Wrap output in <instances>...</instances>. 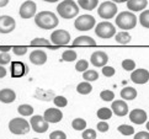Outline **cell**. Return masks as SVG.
Segmentation results:
<instances>
[{
  "instance_id": "32",
  "label": "cell",
  "mask_w": 149,
  "mask_h": 139,
  "mask_svg": "<svg viewBox=\"0 0 149 139\" xmlns=\"http://www.w3.org/2000/svg\"><path fill=\"white\" fill-rule=\"evenodd\" d=\"M117 131H118L121 134H123V136H132V134H134V128H133L132 126H128V124H121V126H118Z\"/></svg>"
},
{
  "instance_id": "10",
  "label": "cell",
  "mask_w": 149,
  "mask_h": 139,
  "mask_svg": "<svg viewBox=\"0 0 149 139\" xmlns=\"http://www.w3.org/2000/svg\"><path fill=\"white\" fill-rule=\"evenodd\" d=\"M36 10H37V6L32 0H26L20 6L19 14L22 19H31L33 16H36Z\"/></svg>"
},
{
  "instance_id": "12",
  "label": "cell",
  "mask_w": 149,
  "mask_h": 139,
  "mask_svg": "<svg viewBox=\"0 0 149 139\" xmlns=\"http://www.w3.org/2000/svg\"><path fill=\"white\" fill-rule=\"evenodd\" d=\"M131 80L134 84H139V85L146 84L149 80V72L147 69H143V68L134 69L131 74Z\"/></svg>"
},
{
  "instance_id": "14",
  "label": "cell",
  "mask_w": 149,
  "mask_h": 139,
  "mask_svg": "<svg viewBox=\"0 0 149 139\" xmlns=\"http://www.w3.org/2000/svg\"><path fill=\"white\" fill-rule=\"evenodd\" d=\"M43 118L48 123H58L63 118V112L59 108H47L45 111Z\"/></svg>"
},
{
  "instance_id": "25",
  "label": "cell",
  "mask_w": 149,
  "mask_h": 139,
  "mask_svg": "<svg viewBox=\"0 0 149 139\" xmlns=\"http://www.w3.org/2000/svg\"><path fill=\"white\" fill-rule=\"evenodd\" d=\"M115 40H116L117 43H120V44H127V43L131 42L132 37H131V35L128 33V32L122 31V32H118V33L115 35Z\"/></svg>"
},
{
  "instance_id": "16",
  "label": "cell",
  "mask_w": 149,
  "mask_h": 139,
  "mask_svg": "<svg viewBox=\"0 0 149 139\" xmlns=\"http://www.w3.org/2000/svg\"><path fill=\"white\" fill-rule=\"evenodd\" d=\"M148 118V116L144 110L141 108H134L133 111L130 112V120L136 124H143L146 123V121Z\"/></svg>"
},
{
  "instance_id": "5",
  "label": "cell",
  "mask_w": 149,
  "mask_h": 139,
  "mask_svg": "<svg viewBox=\"0 0 149 139\" xmlns=\"http://www.w3.org/2000/svg\"><path fill=\"white\" fill-rule=\"evenodd\" d=\"M95 33L96 36H99L100 38H111L116 35V27L107 21H104V22H99L95 27Z\"/></svg>"
},
{
  "instance_id": "9",
  "label": "cell",
  "mask_w": 149,
  "mask_h": 139,
  "mask_svg": "<svg viewBox=\"0 0 149 139\" xmlns=\"http://www.w3.org/2000/svg\"><path fill=\"white\" fill-rule=\"evenodd\" d=\"M30 124L36 133H45L48 131V122L43 118V116H32L30 120Z\"/></svg>"
},
{
  "instance_id": "29",
  "label": "cell",
  "mask_w": 149,
  "mask_h": 139,
  "mask_svg": "<svg viewBox=\"0 0 149 139\" xmlns=\"http://www.w3.org/2000/svg\"><path fill=\"white\" fill-rule=\"evenodd\" d=\"M83 78H84L85 81H88V83L95 81V80L99 79V73L95 72V70H90V69H89V70H85L83 73Z\"/></svg>"
},
{
  "instance_id": "30",
  "label": "cell",
  "mask_w": 149,
  "mask_h": 139,
  "mask_svg": "<svg viewBox=\"0 0 149 139\" xmlns=\"http://www.w3.org/2000/svg\"><path fill=\"white\" fill-rule=\"evenodd\" d=\"M77 59V52H74L72 49H67L62 53V60L64 62H74Z\"/></svg>"
},
{
  "instance_id": "45",
  "label": "cell",
  "mask_w": 149,
  "mask_h": 139,
  "mask_svg": "<svg viewBox=\"0 0 149 139\" xmlns=\"http://www.w3.org/2000/svg\"><path fill=\"white\" fill-rule=\"evenodd\" d=\"M133 139H149V132H138Z\"/></svg>"
},
{
  "instance_id": "52",
  "label": "cell",
  "mask_w": 149,
  "mask_h": 139,
  "mask_svg": "<svg viewBox=\"0 0 149 139\" xmlns=\"http://www.w3.org/2000/svg\"><path fill=\"white\" fill-rule=\"evenodd\" d=\"M33 139H38V138H33Z\"/></svg>"
},
{
  "instance_id": "38",
  "label": "cell",
  "mask_w": 149,
  "mask_h": 139,
  "mask_svg": "<svg viewBox=\"0 0 149 139\" xmlns=\"http://www.w3.org/2000/svg\"><path fill=\"white\" fill-rule=\"evenodd\" d=\"M88 68H89V62L86 59H80V60H78L77 64H75V70L77 72H85V70H88Z\"/></svg>"
},
{
  "instance_id": "18",
  "label": "cell",
  "mask_w": 149,
  "mask_h": 139,
  "mask_svg": "<svg viewBox=\"0 0 149 139\" xmlns=\"http://www.w3.org/2000/svg\"><path fill=\"white\" fill-rule=\"evenodd\" d=\"M148 5V0H128L127 1V8L130 11H143Z\"/></svg>"
},
{
  "instance_id": "19",
  "label": "cell",
  "mask_w": 149,
  "mask_h": 139,
  "mask_svg": "<svg viewBox=\"0 0 149 139\" xmlns=\"http://www.w3.org/2000/svg\"><path fill=\"white\" fill-rule=\"evenodd\" d=\"M16 99V94L13 89H1L0 90V102L3 104H11Z\"/></svg>"
},
{
  "instance_id": "20",
  "label": "cell",
  "mask_w": 149,
  "mask_h": 139,
  "mask_svg": "<svg viewBox=\"0 0 149 139\" xmlns=\"http://www.w3.org/2000/svg\"><path fill=\"white\" fill-rule=\"evenodd\" d=\"M26 73V67L24 63L21 62H13L11 63V75L14 78L24 76Z\"/></svg>"
},
{
  "instance_id": "2",
  "label": "cell",
  "mask_w": 149,
  "mask_h": 139,
  "mask_svg": "<svg viewBox=\"0 0 149 139\" xmlns=\"http://www.w3.org/2000/svg\"><path fill=\"white\" fill-rule=\"evenodd\" d=\"M57 13L63 19H73L79 14V5L74 0H63L58 4Z\"/></svg>"
},
{
  "instance_id": "31",
  "label": "cell",
  "mask_w": 149,
  "mask_h": 139,
  "mask_svg": "<svg viewBox=\"0 0 149 139\" xmlns=\"http://www.w3.org/2000/svg\"><path fill=\"white\" fill-rule=\"evenodd\" d=\"M72 127L75 131H84L86 128V121L83 118H75L72 122Z\"/></svg>"
},
{
  "instance_id": "13",
  "label": "cell",
  "mask_w": 149,
  "mask_h": 139,
  "mask_svg": "<svg viewBox=\"0 0 149 139\" xmlns=\"http://www.w3.org/2000/svg\"><path fill=\"white\" fill-rule=\"evenodd\" d=\"M90 62H91L93 65L97 67V68H102L105 67L109 62V56L106 54L105 52L102 51H97V52H94L91 54V58H90Z\"/></svg>"
},
{
  "instance_id": "26",
  "label": "cell",
  "mask_w": 149,
  "mask_h": 139,
  "mask_svg": "<svg viewBox=\"0 0 149 139\" xmlns=\"http://www.w3.org/2000/svg\"><path fill=\"white\" fill-rule=\"evenodd\" d=\"M77 91L79 94H81V95H89L90 92L93 91V86H91V84L90 83L83 81L77 86Z\"/></svg>"
},
{
  "instance_id": "41",
  "label": "cell",
  "mask_w": 149,
  "mask_h": 139,
  "mask_svg": "<svg viewBox=\"0 0 149 139\" xmlns=\"http://www.w3.org/2000/svg\"><path fill=\"white\" fill-rule=\"evenodd\" d=\"M13 52L16 56H25L27 53V47L26 46H15L13 47Z\"/></svg>"
},
{
  "instance_id": "35",
  "label": "cell",
  "mask_w": 149,
  "mask_h": 139,
  "mask_svg": "<svg viewBox=\"0 0 149 139\" xmlns=\"http://www.w3.org/2000/svg\"><path fill=\"white\" fill-rule=\"evenodd\" d=\"M31 46H33V47H36V46H43V47H49L51 46V42L47 40V38H40V37H37V38H33L32 41H31V43H30Z\"/></svg>"
},
{
  "instance_id": "42",
  "label": "cell",
  "mask_w": 149,
  "mask_h": 139,
  "mask_svg": "<svg viewBox=\"0 0 149 139\" xmlns=\"http://www.w3.org/2000/svg\"><path fill=\"white\" fill-rule=\"evenodd\" d=\"M49 139H67V134L62 131H54L51 133Z\"/></svg>"
},
{
  "instance_id": "46",
  "label": "cell",
  "mask_w": 149,
  "mask_h": 139,
  "mask_svg": "<svg viewBox=\"0 0 149 139\" xmlns=\"http://www.w3.org/2000/svg\"><path fill=\"white\" fill-rule=\"evenodd\" d=\"M10 49H13V47L10 46H0V52H5V53H9Z\"/></svg>"
},
{
  "instance_id": "23",
  "label": "cell",
  "mask_w": 149,
  "mask_h": 139,
  "mask_svg": "<svg viewBox=\"0 0 149 139\" xmlns=\"http://www.w3.org/2000/svg\"><path fill=\"white\" fill-rule=\"evenodd\" d=\"M79 6L86 11H91L99 5V0H78Z\"/></svg>"
},
{
  "instance_id": "36",
  "label": "cell",
  "mask_w": 149,
  "mask_h": 139,
  "mask_svg": "<svg viewBox=\"0 0 149 139\" xmlns=\"http://www.w3.org/2000/svg\"><path fill=\"white\" fill-rule=\"evenodd\" d=\"M53 102H54V105L57 106L58 108H63L65 107V106L68 105V100L64 97V96H54V99H53Z\"/></svg>"
},
{
  "instance_id": "3",
  "label": "cell",
  "mask_w": 149,
  "mask_h": 139,
  "mask_svg": "<svg viewBox=\"0 0 149 139\" xmlns=\"http://www.w3.org/2000/svg\"><path fill=\"white\" fill-rule=\"evenodd\" d=\"M115 22L121 30H132L137 25V16L130 11H122L116 16Z\"/></svg>"
},
{
  "instance_id": "49",
  "label": "cell",
  "mask_w": 149,
  "mask_h": 139,
  "mask_svg": "<svg viewBox=\"0 0 149 139\" xmlns=\"http://www.w3.org/2000/svg\"><path fill=\"white\" fill-rule=\"evenodd\" d=\"M43 1H46V3H57V1H59V0H43Z\"/></svg>"
},
{
  "instance_id": "28",
  "label": "cell",
  "mask_w": 149,
  "mask_h": 139,
  "mask_svg": "<svg viewBox=\"0 0 149 139\" xmlns=\"http://www.w3.org/2000/svg\"><path fill=\"white\" fill-rule=\"evenodd\" d=\"M17 112H19L21 116L27 117V116H31V115L33 113V107H32L31 105H27V104L20 105L19 107H17Z\"/></svg>"
},
{
  "instance_id": "6",
  "label": "cell",
  "mask_w": 149,
  "mask_h": 139,
  "mask_svg": "<svg viewBox=\"0 0 149 139\" xmlns=\"http://www.w3.org/2000/svg\"><path fill=\"white\" fill-rule=\"evenodd\" d=\"M117 5L112 1H104L100 4V6L97 9V14L100 17H102L105 20H110L116 16L117 14Z\"/></svg>"
},
{
  "instance_id": "44",
  "label": "cell",
  "mask_w": 149,
  "mask_h": 139,
  "mask_svg": "<svg viewBox=\"0 0 149 139\" xmlns=\"http://www.w3.org/2000/svg\"><path fill=\"white\" fill-rule=\"evenodd\" d=\"M96 127H97V131H99V132H101V133L107 132V131H109V128H110L109 123H107L106 121H101V122H99Z\"/></svg>"
},
{
  "instance_id": "24",
  "label": "cell",
  "mask_w": 149,
  "mask_h": 139,
  "mask_svg": "<svg viewBox=\"0 0 149 139\" xmlns=\"http://www.w3.org/2000/svg\"><path fill=\"white\" fill-rule=\"evenodd\" d=\"M35 96L37 99L42 100V101H49L51 99H54V94H53L52 90H40V89H37Z\"/></svg>"
},
{
  "instance_id": "33",
  "label": "cell",
  "mask_w": 149,
  "mask_h": 139,
  "mask_svg": "<svg viewBox=\"0 0 149 139\" xmlns=\"http://www.w3.org/2000/svg\"><path fill=\"white\" fill-rule=\"evenodd\" d=\"M139 22L143 27L149 28V10H143L139 15Z\"/></svg>"
},
{
  "instance_id": "17",
  "label": "cell",
  "mask_w": 149,
  "mask_h": 139,
  "mask_svg": "<svg viewBox=\"0 0 149 139\" xmlns=\"http://www.w3.org/2000/svg\"><path fill=\"white\" fill-rule=\"evenodd\" d=\"M30 62L35 64V65H43V64L47 62V54H46V52L43 51H38V49H36V51H32L30 53Z\"/></svg>"
},
{
  "instance_id": "34",
  "label": "cell",
  "mask_w": 149,
  "mask_h": 139,
  "mask_svg": "<svg viewBox=\"0 0 149 139\" xmlns=\"http://www.w3.org/2000/svg\"><path fill=\"white\" fill-rule=\"evenodd\" d=\"M100 97L102 101L110 102V101H113L115 94H113V91H111V90H102V91L100 92Z\"/></svg>"
},
{
  "instance_id": "47",
  "label": "cell",
  "mask_w": 149,
  "mask_h": 139,
  "mask_svg": "<svg viewBox=\"0 0 149 139\" xmlns=\"http://www.w3.org/2000/svg\"><path fill=\"white\" fill-rule=\"evenodd\" d=\"M6 76V69L4 68V65H0V79Z\"/></svg>"
},
{
  "instance_id": "11",
  "label": "cell",
  "mask_w": 149,
  "mask_h": 139,
  "mask_svg": "<svg viewBox=\"0 0 149 139\" xmlns=\"http://www.w3.org/2000/svg\"><path fill=\"white\" fill-rule=\"evenodd\" d=\"M15 26H16V22L14 17L8 15L0 16V33H10L15 30Z\"/></svg>"
},
{
  "instance_id": "40",
  "label": "cell",
  "mask_w": 149,
  "mask_h": 139,
  "mask_svg": "<svg viewBox=\"0 0 149 139\" xmlns=\"http://www.w3.org/2000/svg\"><path fill=\"white\" fill-rule=\"evenodd\" d=\"M11 62V57L10 53H5V52H0V65H6Z\"/></svg>"
},
{
  "instance_id": "50",
  "label": "cell",
  "mask_w": 149,
  "mask_h": 139,
  "mask_svg": "<svg viewBox=\"0 0 149 139\" xmlns=\"http://www.w3.org/2000/svg\"><path fill=\"white\" fill-rule=\"evenodd\" d=\"M48 48H49V49H57V48H59V47H58V46H49Z\"/></svg>"
},
{
  "instance_id": "27",
  "label": "cell",
  "mask_w": 149,
  "mask_h": 139,
  "mask_svg": "<svg viewBox=\"0 0 149 139\" xmlns=\"http://www.w3.org/2000/svg\"><path fill=\"white\" fill-rule=\"evenodd\" d=\"M96 115L101 121H107L111 118V116H112V111H111V108H109V107H101L97 110Z\"/></svg>"
},
{
  "instance_id": "7",
  "label": "cell",
  "mask_w": 149,
  "mask_h": 139,
  "mask_svg": "<svg viewBox=\"0 0 149 139\" xmlns=\"http://www.w3.org/2000/svg\"><path fill=\"white\" fill-rule=\"evenodd\" d=\"M95 17L91 15H81L74 21V27H75L78 31H81V32H85V31H89L91 30L93 27H95Z\"/></svg>"
},
{
  "instance_id": "8",
  "label": "cell",
  "mask_w": 149,
  "mask_h": 139,
  "mask_svg": "<svg viewBox=\"0 0 149 139\" xmlns=\"http://www.w3.org/2000/svg\"><path fill=\"white\" fill-rule=\"evenodd\" d=\"M51 42L58 47L65 46L70 42V33L65 30H56L51 33Z\"/></svg>"
},
{
  "instance_id": "4",
  "label": "cell",
  "mask_w": 149,
  "mask_h": 139,
  "mask_svg": "<svg viewBox=\"0 0 149 139\" xmlns=\"http://www.w3.org/2000/svg\"><path fill=\"white\" fill-rule=\"evenodd\" d=\"M9 129L13 134H26L30 132V123L22 117H16L9 122Z\"/></svg>"
},
{
  "instance_id": "37",
  "label": "cell",
  "mask_w": 149,
  "mask_h": 139,
  "mask_svg": "<svg viewBox=\"0 0 149 139\" xmlns=\"http://www.w3.org/2000/svg\"><path fill=\"white\" fill-rule=\"evenodd\" d=\"M122 68L127 72H133L136 69V62L132 59H125L122 62Z\"/></svg>"
},
{
  "instance_id": "43",
  "label": "cell",
  "mask_w": 149,
  "mask_h": 139,
  "mask_svg": "<svg viewBox=\"0 0 149 139\" xmlns=\"http://www.w3.org/2000/svg\"><path fill=\"white\" fill-rule=\"evenodd\" d=\"M115 68L113 67H107V65H105L102 67V74L105 76H107V78H111V76H113L115 75Z\"/></svg>"
},
{
  "instance_id": "39",
  "label": "cell",
  "mask_w": 149,
  "mask_h": 139,
  "mask_svg": "<svg viewBox=\"0 0 149 139\" xmlns=\"http://www.w3.org/2000/svg\"><path fill=\"white\" fill-rule=\"evenodd\" d=\"M81 136H83V139H96V131L91 129V128L84 129Z\"/></svg>"
},
{
  "instance_id": "22",
  "label": "cell",
  "mask_w": 149,
  "mask_h": 139,
  "mask_svg": "<svg viewBox=\"0 0 149 139\" xmlns=\"http://www.w3.org/2000/svg\"><path fill=\"white\" fill-rule=\"evenodd\" d=\"M121 97L126 100V101H132L137 97V90L134 88H131V86H126L122 89L121 91Z\"/></svg>"
},
{
  "instance_id": "15",
  "label": "cell",
  "mask_w": 149,
  "mask_h": 139,
  "mask_svg": "<svg viewBox=\"0 0 149 139\" xmlns=\"http://www.w3.org/2000/svg\"><path fill=\"white\" fill-rule=\"evenodd\" d=\"M111 111L112 113H115L118 117H123L128 113V105L126 104V101L122 100H116L112 101V105H111Z\"/></svg>"
},
{
  "instance_id": "51",
  "label": "cell",
  "mask_w": 149,
  "mask_h": 139,
  "mask_svg": "<svg viewBox=\"0 0 149 139\" xmlns=\"http://www.w3.org/2000/svg\"><path fill=\"white\" fill-rule=\"evenodd\" d=\"M146 127H147V131H149V121L147 122V124H146Z\"/></svg>"
},
{
  "instance_id": "1",
  "label": "cell",
  "mask_w": 149,
  "mask_h": 139,
  "mask_svg": "<svg viewBox=\"0 0 149 139\" xmlns=\"http://www.w3.org/2000/svg\"><path fill=\"white\" fill-rule=\"evenodd\" d=\"M35 22L42 30H53L58 26V17L51 11H41L36 14Z\"/></svg>"
},
{
  "instance_id": "48",
  "label": "cell",
  "mask_w": 149,
  "mask_h": 139,
  "mask_svg": "<svg viewBox=\"0 0 149 139\" xmlns=\"http://www.w3.org/2000/svg\"><path fill=\"white\" fill-rule=\"evenodd\" d=\"M9 3V0H0V8H4V6H6Z\"/></svg>"
},
{
  "instance_id": "21",
  "label": "cell",
  "mask_w": 149,
  "mask_h": 139,
  "mask_svg": "<svg viewBox=\"0 0 149 139\" xmlns=\"http://www.w3.org/2000/svg\"><path fill=\"white\" fill-rule=\"evenodd\" d=\"M73 46H96V42L90 36H79L73 42Z\"/></svg>"
}]
</instances>
